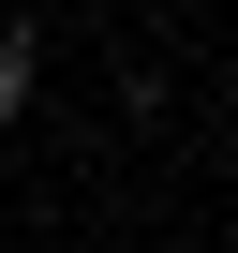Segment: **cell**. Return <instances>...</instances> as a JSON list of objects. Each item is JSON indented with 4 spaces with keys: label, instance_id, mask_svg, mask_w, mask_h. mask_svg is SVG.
Wrapping results in <instances>:
<instances>
[{
    "label": "cell",
    "instance_id": "6da1fadb",
    "mask_svg": "<svg viewBox=\"0 0 238 253\" xmlns=\"http://www.w3.org/2000/svg\"><path fill=\"white\" fill-rule=\"evenodd\" d=\"M45 104V15H0V134Z\"/></svg>",
    "mask_w": 238,
    "mask_h": 253
}]
</instances>
